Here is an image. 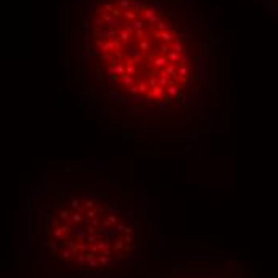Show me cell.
Instances as JSON below:
<instances>
[{
  "label": "cell",
  "instance_id": "cell-1",
  "mask_svg": "<svg viewBox=\"0 0 278 278\" xmlns=\"http://www.w3.org/2000/svg\"><path fill=\"white\" fill-rule=\"evenodd\" d=\"M91 26L106 80L125 103L190 117L208 103L206 58L168 13L142 0H110Z\"/></svg>",
  "mask_w": 278,
  "mask_h": 278
},
{
  "label": "cell",
  "instance_id": "cell-2",
  "mask_svg": "<svg viewBox=\"0 0 278 278\" xmlns=\"http://www.w3.org/2000/svg\"><path fill=\"white\" fill-rule=\"evenodd\" d=\"M45 235L54 257L88 270L114 267L138 240L133 217L118 203L91 190L62 193L48 214Z\"/></svg>",
  "mask_w": 278,
  "mask_h": 278
}]
</instances>
